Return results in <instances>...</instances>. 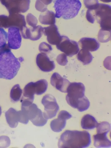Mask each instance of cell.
Listing matches in <instances>:
<instances>
[{
  "mask_svg": "<svg viewBox=\"0 0 111 148\" xmlns=\"http://www.w3.org/2000/svg\"><path fill=\"white\" fill-rule=\"evenodd\" d=\"M9 14L24 13L29 8L30 0H0Z\"/></svg>",
  "mask_w": 111,
  "mask_h": 148,
  "instance_id": "cell-8",
  "label": "cell"
},
{
  "mask_svg": "<svg viewBox=\"0 0 111 148\" xmlns=\"http://www.w3.org/2000/svg\"><path fill=\"white\" fill-rule=\"evenodd\" d=\"M22 57L17 58L11 52L8 44L0 48V78L10 80L16 75Z\"/></svg>",
  "mask_w": 111,
  "mask_h": 148,
  "instance_id": "cell-1",
  "label": "cell"
},
{
  "mask_svg": "<svg viewBox=\"0 0 111 148\" xmlns=\"http://www.w3.org/2000/svg\"><path fill=\"white\" fill-rule=\"evenodd\" d=\"M41 103L44 106L43 113L45 119L48 120L56 116L59 110V107L53 95L50 94L46 95L43 97Z\"/></svg>",
  "mask_w": 111,
  "mask_h": 148,
  "instance_id": "cell-7",
  "label": "cell"
},
{
  "mask_svg": "<svg viewBox=\"0 0 111 148\" xmlns=\"http://www.w3.org/2000/svg\"><path fill=\"white\" fill-rule=\"evenodd\" d=\"M98 39L101 42H107L111 39V31L100 29L98 35Z\"/></svg>",
  "mask_w": 111,
  "mask_h": 148,
  "instance_id": "cell-26",
  "label": "cell"
},
{
  "mask_svg": "<svg viewBox=\"0 0 111 148\" xmlns=\"http://www.w3.org/2000/svg\"><path fill=\"white\" fill-rule=\"evenodd\" d=\"M21 37L19 28L12 27L8 28V45L11 49L19 48L21 45Z\"/></svg>",
  "mask_w": 111,
  "mask_h": 148,
  "instance_id": "cell-10",
  "label": "cell"
},
{
  "mask_svg": "<svg viewBox=\"0 0 111 148\" xmlns=\"http://www.w3.org/2000/svg\"><path fill=\"white\" fill-rule=\"evenodd\" d=\"M42 12L39 17V21L41 24L47 25L55 24L56 23V16L54 12L47 10Z\"/></svg>",
  "mask_w": 111,
  "mask_h": 148,
  "instance_id": "cell-19",
  "label": "cell"
},
{
  "mask_svg": "<svg viewBox=\"0 0 111 148\" xmlns=\"http://www.w3.org/2000/svg\"><path fill=\"white\" fill-rule=\"evenodd\" d=\"M85 89L82 83L70 82L67 88L68 94L66 98L68 103L73 108H77L85 96Z\"/></svg>",
  "mask_w": 111,
  "mask_h": 148,
  "instance_id": "cell-6",
  "label": "cell"
},
{
  "mask_svg": "<svg viewBox=\"0 0 111 148\" xmlns=\"http://www.w3.org/2000/svg\"><path fill=\"white\" fill-rule=\"evenodd\" d=\"M35 94L33 82H29L25 86L23 89V95L21 101H28L33 103L34 99Z\"/></svg>",
  "mask_w": 111,
  "mask_h": 148,
  "instance_id": "cell-20",
  "label": "cell"
},
{
  "mask_svg": "<svg viewBox=\"0 0 111 148\" xmlns=\"http://www.w3.org/2000/svg\"><path fill=\"white\" fill-rule=\"evenodd\" d=\"M48 85L47 81L44 79H40L36 82H34L35 94L37 95H40L44 93L47 90Z\"/></svg>",
  "mask_w": 111,
  "mask_h": 148,
  "instance_id": "cell-24",
  "label": "cell"
},
{
  "mask_svg": "<svg viewBox=\"0 0 111 148\" xmlns=\"http://www.w3.org/2000/svg\"><path fill=\"white\" fill-rule=\"evenodd\" d=\"M91 143L90 136L86 131L66 130L61 135L58 143L59 148H84Z\"/></svg>",
  "mask_w": 111,
  "mask_h": 148,
  "instance_id": "cell-2",
  "label": "cell"
},
{
  "mask_svg": "<svg viewBox=\"0 0 111 148\" xmlns=\"http://www.w3.org/2000/svg\"><path fill=\"white\" fill-rule=\"evenodd\" d=\"M26 21L29 25L32 27L36 26L38 21L36 18L31 14H28L26 16Z\"/></svg>",
  "mask_w": 111,
  "mask_h": 148,
  "instance_id": "cell-33",
  "label": "cell"
},
{
  "mask_svg": "<svg viewBox=\"0 0 111 148\" xmlns=\"http://www.w3.org/2000/svg\"><path fill=\"white\" fill-rule=\"evenodd\" d=\"M56 47L58 49L70 57L76 54L79 50L77 42L70 40L67 37L64 36H62L61 40L56 45Z\"/></svg>",
  "mask_w": 111,
  "mask_h": 148,
  "instance_id": "cell-9",
  "label": "cell"
},
{
  "mask_svg": "<svg viewBox=\"0 0 111 148\" xmlns=\"http://www.w3.org/2000/svg\"><path fill=\"white\" fill-rule=\"evenodd\" d=\"M26 26V23L24 15L19 13L9 14L7 21V28L16 27L20 30Z\"/></svg>",
  "mask_w": 111,
  "mask_h": 148,
  "instance_id": "cell-14",
  "label": "cell"
},
{
  "mask_svg": "<svg viewBox=\"0 0 111 148\" xmlns=\"http://www.w3.org/2000/svg\"><path fill=\"white\" fill-rule=\"evenodd\" d=\"M56 61L59 65L64 66L68 63L66 55L64 53H62L59 55L57 57Z\"/></svg>",
  "mask_w": 111,
  "mask_h": 148,
  "instance_id": "cell-32",
  "label": "cell"
},
{
  "mask_svg": "<svg viewBox=\"0 0 111 148\" xmlns=\"http://www.w3.org/2000/svg\"><path fill=\"white\" fill-rule=\"evenodd\" d=\"M21 102V123L26 124L29 120L34 125L38 126H43L47 123V119L44 117L42 112L35 104L26 101Z\"/></svg>",
  "mask_w": 111,
  "mask_h": 148,
  "instance_id": "cell-3",
  "label": "cell"
},
{
  "mask_svg": "<svg viewBox=\"0 0 111 148\" xmlns=\"http://www.w3.org/2000/svg\"><path fill=\"white\" fill-rule=\"evenodd\" d=\"M53 0H37L36 3H39L42 6L47 7L48 5L50 4Z\"/></svg>",
  "mask_w": 111,
  "mask_h": 148,
  "instance_id": "cell-34",
  "label": "cell"
},
{
  "mask_svg": "<svg viewBox=\"0 0 111 148\" xmlns=\"http://www.w3.org/2000/svg\"><path fill=\"white\" fill-rule=\"evenodd\" d=\"M66 120L58 116L57 119L53 120L50 123V126L52 130L56 132L61 131L66 126Z\"/></svg>",
  "mask_w": 111,
  "mask_h": 148,
  "instance_id": "cell-21",
  "label": "cell"
},
{
  "mask_svg": "<svg viewBox=\"0 0 111 148\" xmlns=\"http://www.w3.org/2000/svg\"><path fill=\"white\" fill-rule=\"evenodd\" d=\"M5 116L7 123L11 128L16 127L20 120V110L16 111L13 108H10L5 112Z\"/></svg>",
  "mask_w": 111,
  "mask_h": 148,
  "instance_id": "cell-15",
  "label": "cell"
},
{
  "mask_svg": "<svg viewBox=\"0 0 111 148\" xmlns=\"http://www.w3.org/2000/svg\"><path fill=\"white\" fill-rule=\"evenodd\" d=\"M93 18L99 23L101 29L111 31V7L108 4L99 3L94 10L88 9Z\"/></svg>",
  "mask_w": 111,
  "mask_h": 148,
  "instance_id": "cell-5",
  "label": "cell"
},
{
  "mask_svg": "<svg viewBox=\"0 0 111 148\" xmlns=\"http://www.w3.org/2000/svg\"><path fill=\"white\" fill-rule=\"evenodd\" d=\"M77 58L78 60L84 65L90 63L93 58L92 55L88 51L83 49L78 53Z\"/></svg>",
  "mask_w": 111,
  "mask_h": 148,
  "instance_id": "cell-22",
  "label": "cell"
},
{
  "mask_svg": "<svg viewBox=\"0 0 111 148\" xmlns=\"http://www.w3.org/2000/svg\"><path fill=\"white\" fill-rule=\"evenodd\" d=\"M7 37V32L2 28L0 27V48L6 44Z\"/></svg>",
  "mask_w": 111,
  "mask_h": 148,
  "instance_id": "cell-29",
  "label": "cell"
},
{
  "mask_svg": "<svg viewBox=\"0 0 111 148\" xmlns=\"http://www.w3.org/2000/svg\"><path fill=\"white\" fill-rule=\"evenodd\" d=\"M96 127L97 133H108L110 130L111 125L108 122L103 121L98 123Z\"/></svg>",
  "mask_w": 111,
  "mask_h": 148,
  "instance_id": "cell-27",
  "label": "cell"
},
{
  "mask_svg": "<svg viewBox=\"0 0 111 148\" xmlns=\"http://www.w3.org/2000/svg\"><path fill=\"white\" fill-rule=\"evenodd\" d=\"M43 33L47 36V40L49 43L52 45H57L60 41L61 36L57 26L55 24L44 27Z\"/></svg>",
  "mask_w": 111,
  "mask_h": 148,
  "instance_id": "cell-12",
  "label": "cell"
},
{
  "mask_svg": "<svg viewBox=\"0 0 111 148\" xmlns=\"http://www.w3.org/2000/svg\"><path fill=\"white\" fill-rule=\"evenodd\" d=\"M84 2L86 7L90 10L96 9L99 4L98 0H84Z\"/></svg>",
  "mask_w": 111,
  "mask_h": 148,
  "instance_id": "cell-28",
  "label": "cell"
},
{
  "mask_svg": "<svg viewBox=\"0 0 111 148\" xmlns=\"http://www.w3.org/2000/svg\"><path fill=\"white\" fill-rule=\"evenodd\" d=\"M50 83L57 90L64 93H67V88L70 83L66 78L62 77L56 72L54 73L52 75Z\"/></svg>",
  "mask_w": 111,
  "mask_h": 148,
  "instance_id": "cell-13",
  "label": "cell"
},
{
  "mask_svg": "<svg viewBox=\"0 0 111 148\" xmlns=\"http://www.w3.org/2000/svg\"><path fill=\"white\" fill-rule=\"evenodd\" d=\"M100 1H102L104 2L108 3L110 2L111 0H100Z\"/></svg>",
  "mask_w": 111,
  "mask_h": 148,
  "instance_id": "cell-35",
  "label": "cell"
},
{
  "mask_svg": "<svg viewBox=\"0 0 111 148\" xmlns=\"http://www.w3.org/2000/svg\"><path fill=\"white\" fill-rule=\"evenodd\" d=\"M81 5L79 0H55V16L65 19L72 18L77 15Z\"/></svg>",
  "mask_w": 111,
  "mask_h": 148,
  "instance_id": "cell-4",
  "label": "cell"
},
{
  "mask_svg": "<svg viewBox=\"0 0 111 148\" xmlns=\"http://www.w3.org/2000/svg\"><path fill=\"white\" fill-rule=\"evenodd\" d=\"M10 144V140L7 136H2L0 137V148L8 147Z\"/></svg>",
  "mask_w": 111,
  "mask_h": 148,
  "instance_id": "cell-31",
  "label": "cell"
},
{
  "mask_svg": "<svg viewBox=\"0 0 111 148\" xmlns=\"http://www.w3.org/2000/svg\"><path fill=\"white\" fill-rule=\"evenodd\" d=\"M81 48L90 51L97 50L100 47V44L95 38L84 37L81 38L78 42Z\"/></svg>",
  "mask_w": 111,
  "mask_h": 148,
  "instance_id": "cell-16",
  "label": "cell"
},
{
  "mask_svg": "<svg viewBox=\"0 0 111 148\" xmlns=\"http://www.w3.org/2000/svg\"><path fill=\"white\" fill-rule=\"evenodd\" d=\"M36 63L39 69L45 72H49L55 68L54 61L51 60L46 54L40 53L37 56Z\"/></svg>",
  "mask_w": 111,
  "mask_h": 148,
  "instance_id": "cell-11",
  "label": "cell"
},
{
  "mask_svg": "<svg viewBox=\"0 0 111 148\" xmlns=\"http://www.w3.org/2000/svg\"><path fill=\"white\" fill-rule=\"evenodd\" d=\"M107 133H97L93 136L94 145L96 148H109L111 146V142L108 138Z\"/></svg>",
  "mask_w": 111,
  "mask_h": 148,
  "instance_id": "cell-17",
  "label": "cell"
},
{
  "mask_svg": "<svg viewBox=\"0 0 111 148\" xmlns=\"http://www.w3.org/2000/svg\"><path fill=\"white\" fill-rule=\"evenodd\" d=\"M1 114V106H0V116Z\"/></svg>",
  "mask_w": 111,
  "mask_h": 148,
  "instance_id": "cell-36",
  "label": "cell"
},
{
  "mask_svg": "<svg viewBox=\"0 0 111 148\" xmlns=\"http://www.w3.org/2000/svg\"><path fill=\"white\" fill-rule=\"evenodd\" d=\"M98 123L95 118L89 114L84 115L81 121V127L85 130H92L96 127Z\"/></svg>",
  "mask_w": 111,
  "mask_h": 148,
  "instance_id": "cell-18",
  "label": "cell"
},
{
  "mask_svg": "<svg viewBox=\"0 0 111 148\" xmlns=\"http://www.w3.org/2000/svg\"><path fill=\"white\" fill-rule=\"evenodd\" d=\"M39 50L41 53L47 54L51 51L52 48L51 45L46 42H43L40 44Z\"/></svg>",
  "mask_w": 111,
  "mask_h": 148,
  "instance_id": "cell-30",
  "label": "cell"
},
{
  "mask_svg": "<svg viewBox=\"0 0 111 148\" xmlns=\"http://www.w3.org/2000/svg\"><path fill=\"white\" fill-rule=\"evenodd\" d=\"M22 93V90L18 84L14 85L10 92V97L14 102H17L20 99Z\"/></svg>",
  "mask_w": 111,
  "mask_h": 148,
  "instance_id": "cell-25",
  "label": "cell"
},
{
  "mask_svg": "<svg viewBox=\"0 0 111 148\" xmlns=\"http://www.w3.org/2000/svg\"><path fill=\"white\" fill-rule=\"evenodd\" d=\"M44 27L40 25L29 28V39L36 40L42 37L43 33Z\"/></svg>",
  "mask_w": 111,
  "mask_h": 148,
  "instance_id": "cell-23",
  "label": "cell"
}]
</instances>
